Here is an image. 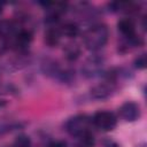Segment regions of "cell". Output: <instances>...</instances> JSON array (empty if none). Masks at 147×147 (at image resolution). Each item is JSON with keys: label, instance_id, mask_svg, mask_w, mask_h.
Here are the masks:
<instances>
[{"label": "cell", "instance_id": "obj_1", "mask_svg": "<svg viewBox=\"0 0 147 147\" xmlns=\"http://www.w3.org/2000/svg\"><path fill=\"white\" fill-rule=\"evenodd\" d=\"M109 31L105 24H94L84 33V44L90 51H98L102 48L108 41Z\"/></svg>", "mask_w": 147, "mask_h": 147}, {"label": "cell", "instance_id": "obj_2", "mask_svg": "<svg viewBox=\"0 0 147 147\" xmlns=\"http://www.w3.org/2000/svg\"><path fill=\"white\" fill-rule=\"evenodd\" d=\"M90 123V118L84 115V114H79L76 115L74 117H70L65 124H64V130L72 137H77L84 132L87 131V126Z\"/></svg>", "mask_w": 147, "mask_h": 147}, {"label": "cell", "instance_id": "obj_3", "mask_svg": "<svg viewBox=\"0 0 147 147\" xmlns=\"http://www.w3.org/2000/svg\"><path fill=\"white\" fill-rule=\"evenodd\" d=\"M103 59L98 55L88 57L82 67V75L86 78H95L103 74Z\"/></svg>", "mask_w": 147, "mask_h": 147}, {"label": "cell", "instance_id": "obj_4", "mask_svg": "<svg viewBox=\"0 0 147 147\" xmlns=\"http://www.w3.org/2000/svg\"><path fill=\"white\" fill-rule=\"evenodd\" d=\"M92 122L98 129H100L102 131H111L115 129V126L117 124L116 116L113 113L106 111V110L95 113L92 118Z\"/></svg>", "mask_w": 147, "mask_h": 147}, {"label": "cell", "instance_id": "obj_5", "mask_svg": "<svg viewBox=\"0 0 147 147\" xmlns=\"http://www.w3.org/2000/svg\"><path fill=\"white\" fill-rule=\"evenodd\" d=\"M118 113H119V116L124 121H126V122H134L140 116V108L134 102H125V103H123L121 106Z\"/></svg>", "mask_w": 147, "mask_h": 147}, {"label": "cell", "instance_id": "obj_6", "mask_svg": "<svg viewBox=\"0 0 147 147\" xmlns=\"http://www.w3.org/2000/svg\"><path fill=\"white\" fill-rule=\"evenodd\" d=\"M91 96L95 100H103L109 98L113 92H114V85L113 83H110V80L105 82V83H100L95 86H93L91 88Z\"/></svg>", "mask_w": 147, "mask_h": 147}, {"label": "cell", "instance_id": "obj_7", "mask_svg": "<svg viewBox=\"0 0 147 147\" xmlns=\"http://www.w3.org/2000/svg\"><path fill=\"white\" fill-rule=\"evenodd\" d=\"M117 26H118V30L121 31V33L124 37H126L127 39L133 38L136 36V26H134V23L130 18H123V20H121L118 22Z\"/></svg>", "mask_w": 147, "mask_h": 147}, {"label": "cell", "instance_id": "obj_8", "mask_svg": "<svg viewBox=\"0 0 147 147\" xmlns=\"http://www.w3.org/2000/svg\"><path fill=\"white\" fill-rule=\"evenodd\" d=\"M32 32L29 30H21L15 38V46L17 48H26L32 41Z\"/></svg>", "mask_w": 147, "mask_h": 147}, {"label": "cell", "instance_id": "obj_9", "mask_svg": "<svg viewBox=\"0 0 147 147\" xmlns=\"http://www.w3.org/2000/svg\"><path fill=\"white\" fill-rule=\"evenodd\" d=\"M60 39H61V31L57 28H49L45 32V42L51 47L56 46L60 42Z\"/></svg>", "mask_w": 147, "mask_h": 147}, {"label": "cell", "instance_id": "obj_10", "mask_svg": "<svg viewBox=\"0 0 147 147\" xmlns=\"http://www.w3.org/2000/svg\"><path fill=\"white\" fill-rule=\"evenodd\" d=\"M93 146H94V137L88 130L76 137L75 147H93Z\"/></svg>", "mask_w": 147, "mask_h": 147}, {"label": "cell", "instance_id": "obj_11", "mask_svg": "<svg viewBox=\"0 0 147 147\" xmlns=\"http://www.w3.org/2000/svg\"><path fill=\"white\" fill-rule=\"evenodd\" d=\"M15 29L16 26L14 22L7 21V20L0 21V37H3V38L10 37L15 32Z\"/></svg>", "mask_w": 147, "mask_h": 147}, {"label": "cell", "instance_id": "obj_12", "mask_svg": "<svg viewBox=\"0 0 147 147\" xmlns=\"http://www.w3.org/2000/svg\"><path fill=\"white\" fill-rule=\"evenodd\" d=\"M60 31H61V34H64L69 38H74L79 33V28L77 24H75L72 22H68L62 25V29Z\"/></svg>", "mask_w": 147, "mask_h": 147}, {"label": "cell", "instance_id": "obj_13", "mask_svg": "<svg viewBox=\"0 0 147 147\" xmlns=\"http://www.w3.org/2000/svg\"><path fill=\"white\" fill-rule=\"evenodd\" d=\"M79 54H80V48L77 45H68L64 49V55L69 61H74L78 59Z\"/></svg>", "mask_w": 147, "mask_h": 147}, {"label": "cell", "instance_id": "obj_14", "mask_svg": "<svg viewBox=\"0 0 147 147\" xmlns=\"http://www.w3.org/2000/svg\"><path fill=\"white\" fill-rule=\"evenodd\" d=\"M14 147H31V139L25 134H21L15 139Z\"/></svg>", "mask_w": 147, "mask_h": 147}, {"label": "cell", "instance_id": "obj_15", "mask_svg": "<svg viewBox=\"0 0 147 147\" xmlns=\"http://www.w3.org/2000/svg\"><path fill=\"white\" fill-rule=\"evenodd\" d=\"M147 64V59H146V54H141L139 55L136 60H134V67L138 69H145Z\"/></svg>", "mask_w": 147, "mask_h": 147}, {"label": "cell", "instance_id": "obj_16", "mask_svg": "<svg viewBox=\"0 0 147 147\" xmlns=\"http://www.w3.org/2000/svg\"><path fill=\"white\" fill-rule=\"evenodd\" d=\"M16 125L9 124V123H0V136H3L8 132H10Z\"/></svg>", "mask_w": 147, "mask_h": 147}, {"label": "cell", "instance_id": "obj_17", "mask_svg": "<svg viewBox=\"0 0 147 147\" xmlns=\"http://www.w3.org/2000/svg\"><path fill=\"white\" fill-rule=\"evenodd\" d=\"M65 146L67 145H65L64 141H55V142L49 145V147H65Z\"/></svg>", "mask_w": 147, "mask_h": 147}, {"label": "cell", "instance_id": "obj_18", "mask_svg": "<svg viewBox=\"0 0 147 147\" xmlns=\"http://www.w3.org/2000/svg\"><path fill=\"white\" fill-rule=\"evenodd\" d=\"M6 103H7V102H6L5 100H0V108L5 107V106H6Z\"/></svg>", "mask_w": 147, "mask_h": 147}, {"label": "cell", "instance_id": "obj_19", "mask_svg": "<svg viewBox=\"0 0 147 147\" xmlns=\"http://www.w3.org/2000/svg\"><path fill=\"white\" fill-rule=\"evenodd\" d=\"M3 6H5V2H3V1H0V11L2 10V8H3Z\"/></svg>", "mask_w": 147, "mask_h": 147}]
</instances>
